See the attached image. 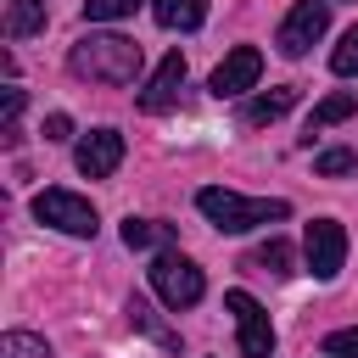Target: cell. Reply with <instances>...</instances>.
<instances>
[{"label": "cell", "mask_w": 358, "mask_h": 358, "mask_svg": "<svg viewBox=\"0 0 358 358\" xmlns=\"http://www.w3.org/2000/svg\"><path fill=\"white\" fill-rule=\"evenodd\" d=\"M196 207H201V218H207L218 235H246V229H257V224L291 218V201H280V196H241V190H224V185L196 190Z\"/></svg>", "instance_id": "cell-1"}, {"label": "cell", "mask_w": 358, "mask_h": 358, "mask_svg": "<svg viewBox=\"0 0 358 358\" xmlns=\"http://www.w3.org/2000/svg\"><path fill=\"white\" fill-rule=\"evenodd\" d=\"M67 67H73V78H90V84H134L140 45L129 34H84L67 50Z\"/></svg>", "instance_id": "cell-2"}, {"label": "cell", "mask_w": 358, "mask_h": 358, "mask_svg": "<svg viewBox=\"0 0 358 358\" xmlns=\"http://www.w3.org/2000/svg\"><path fill=\"white\" fill-rule=\"evenodd\" d=\"M145 274H151V291H157L173 313H179V308H196V302H201V291H207L201 268H196L185 252H157Z\"/></svg>", "instance_id": "cell-3"}, {"label": "cell", "mask_w": 358, "mask_h": 358, "mask_svg": "<svg viewBox=\"0 0 358 358\" xmlns=\"http://www.w3.org/2000/svg\"><path fill=\"white\" fill-rule=\"evenodd\" d=\"M324 28H330V6L324 0H296L291 11H285V22H280V34H274V45H280V56H308L319 39H324Z\"/></svg>", "instance_id": "cell-4"}, {"label": "cell", "mask_w": 358, "mask_h": 358, "mask_svg": "<svg viewBox=\"0 0 358 358\" xmlns=\"http://www.w3.org/2000/svg\"><path fill=\"white\" fill-rule=\"evenodd\" d=\"M34 218L50 224V229H62V235H95L101 229L95 207L84 196H73V190H39L34 196Z\"/></svg>", "instance_id": "cell-5"}, {"label": "cell", "mask_w": 358, "mask_h": 358, "mask_svg": "<svg viewBox=\"0 0 358 358\" xmlns=\"http://www.w3.org/2000/svg\"><path fill=\"white\" fill-rule=\"evenodd\" d=\"M224 308L235 313V330H241V358H274V324L263 313V302L252 291H229Z\"/></svg>", "instance_id": "cell-6"}, {"label": "cell", "mask_w": 358, "mask_h": 358, "mask_svg": "<svg viewBox=\"0 0 358 358\" xmlns=\"http://www.w3.org/2000/svg\"><path fill=\"white\" fill-rule=\"evenodd\" d=\"M302 252H308V274L313 280H336L341 263H347V229L336 218H313L308 235H302Z\"/></svg>", "instance_id": "cell-7"}, {"label": "cell", "mask_w": 358, "mask_h": 358, "mask_svg": "<svg viewBox=\"0 0 358 358\" xmlns=\"http://www.w3.org/2000/svg\"><path fill=\"white\" fill-rule=\"evenodd\" d=\"M257 73H263V50H257V45H235V50L213 67L207 90H213L218 101H229V95H246V90L257 84Z\"/></svg>", "instance_id": "cell-8"}, {"label": "cell", "mask_w": 358, "mask_h": 358, "mask_svg": "<svg viewBox=\"0 0 358 358\" xmlns=\"http://www.w3.org/2000/svg\"><path fill=\"white\" fill-rule=\"evenodd\" d=\"M73 162H78L84 179H106V173H117V162H123V134H117V129H90V134L78 140Z\"/></svg>", "instance_id": "cell-9"}, {"label": "cell", "mask_w": 358, "mask_h": 358, "mask_svg": "<svg viewBox=\"0 0 358 358\" xmlns=\"http://www.w3.org/2000/svg\"><path fill=\"white\" fill-rule=\"evenodd\" d=\"M179 84H185V56H179V50H168V56L157 62L151 84L140 90V112H168V106L179 101Z\"/></svg>", "instance_id": "cell-10"}, {"label": "cell", "mask_w": 358, "mask_h": 358, "mask_svg": "<svg viewBox=\"0 0 358 358\" xmlns=\"http://www.w3.org/2000/svg\"><path fill=\"white\" fill-rule=\"evenodd\" d=\"M291 106H296V84H280V90H268V95L246 101V106H241V123H246V129H263V123L285 117Z\"/></svg>", "instance_id": "cell-11"}, {"label": "cell", "mask_w": 358, "mask_h": 358, "mask_svg": "<svg viewBox=\"0 0 358 358\" xmlns=\"http://www.w3.org/2000/svg\"><path fill=\"white\" fill-rule=\"evenodd\" d=\"M352 112H358V90H336V95H324V101L308 112V129H302V140L324 134L330 123H341V117H352Z\"/></svg>", "instance_id": "cell-12"}, {"label": "cell", "mask_w": 358, "mask_h": 358, "mask_svg": "<svg viewBox=\"0 0 358 358\" xmlns=\"http://www.w3.org/2000/svg\"><path fill=\"white\" fill-rule=\"evenodd\" d=\"M151 17L162 28H179V34H196L207 22V0H151Z\"/></svg>", "instance_id": "cell-13"}, {"label": "cell", "mask_w": 358, "mask_h": 358, "mask_svg": "<svg viewBox=\"0 0 358 358\" xmlns=\"http://www.w3.org/2000/svg\"><path fill=\"white\" fill-rule=\"evenodd\" d=\"M123 246L129 252H151V246H173V224H157V218H129L123 224Z\"/></svg>", "instance_id": "cell-14"}, {"label": "cell", "mask_w": 358, "mask_h": 358, "mask_svg": "<svg viewBox=\"0 0 358 358\" xmlns=\"http://www.w3.org/2000/svg\"><path fill=\"white\" fill-rule=\"evenodd\" d=\"M291 263H296V252H291L285 241H263V246H257V252L246 257V268H257V274H274V280H285V274H296Z\"/></svg>", "instance_id": "cell-15"}, {"label": "cell", "mask_w": 358, "mask_h": 358, "mask_svg": "<svg viewBox=\"0 0 358 358\" xmlns=\"http://www.w3.org/2000/svg\"><path fill=\"white\" fill-rule=\"evenodd\" d=\"M45 28V0H11L6 11V39H28Z\"/></svg>", "instance_id": "cell-16"}, {"label": "cell", "mask_w": 358, "mask_h": 358, "mask_svg": "<svg viewBox=\"0 0 358 358\" xmlns=\"http://www.w3.org/2000/svg\"><path fill=\"white\" fill-rule=\"evenodd\" d=\"M0 358H50V347L34 330H6L0 336Z\"/></svg>", "instance_id": "cell-17"}, {"label": "cell", "mask_w": 358, "mask_h": 358, "mask_svg": "<svg viewBox=\"0 0 358 358\" xmlns=\"http://www.w3.org/2000/svg\"><path fill=\"white\" fill-rule=\"evenodd\" d=\"M352 168H358V151H352V145H330V151L313 157V173H324V179H341V173H352Z\"/></svg>", "instance_id": "cell-18"}, {"label": "cell", "mask_w": 358, "mask_h": 358, "mask_svg": "<svg viewBox=\"0 0 358 358\" xmlns=\"http://www.w3.org/2000/svg\"><path fill=\"white\" fill-rule=\"evenodd\" d=\"M140 0H84V22H117V17H134Z\"/></svg>", "instance_id": "cell-19"}, {"label": "cell", "mask_w": 358, "mask_h": 358, "mask_svg": "<svg viewBox=\"0 0 358 358\" xmlns=\"http://www.w3.org/2000/svg\"><path fill=\"white\" fill-rule=\"evenodd\" d=\"M330 67H336L341 78H352V73H358V22H352V28L341 34V45L330 50Z\"/></svg>", "instance_id": "cell-20"}, {"label": "cell", "mask_w": 358, "mask_h": 358, "mask_svg": "<svg viewBox=\"0 0 358 358\" xmlns=\"http://www.w3.org/2000/svg\"><path fill=\"white\" fill-rule=\"evenodd\" d=\"M324 352H330V358H358V324L330 330V336H324Z\"/></svg>", "instance_id": "cell-21"}, {"label": "cell", "mask_w": 358, "mask_h": 358, "mask_svg": "<svg viewBox=\"0 0 358 358\" xmlns=\"http://www.w3.org/2000/svg\"><path fill=\"white\" fill-rule=\"evenodd\" d=\"M45 140H73V117L67 112H50L45 117Z\"/></svg>", "instance_id": "cell-22"}]
</instances>
